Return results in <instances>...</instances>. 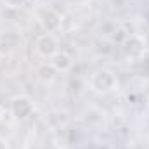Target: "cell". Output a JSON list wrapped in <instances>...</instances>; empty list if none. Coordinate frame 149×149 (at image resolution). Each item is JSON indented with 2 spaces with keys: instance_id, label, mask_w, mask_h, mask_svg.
I'll return each instance as SVG.
<instances>
[{
  "instance_id": "cell-4",
  "label": "cell",
  "mask_w": 149,
  "mask_h": 149,
  "mask_svg": "<svg viewBox=\"0 0 149 149\" xmlns=\"http://www.w3.org/2000/svg\"><path fill=\"white\" fill-rule=\"evenodd\" d=\"M35 49H37V52L42 57H49V59L59 50L57 40L54 38L52 33H43V35H40V37L37 38V42H35Z\"/></svg>"
},
{
  "instance_id": "cell-6",
  "label": "cell",
  "mask_w": 149,
  "mask_h": 149,
  "mask_svg": "<svg viewBox=\"0 0 149 149\" xmlns=\"http://www.w3.org/2000/svg\"><path fill=\"white\" fill-rule=\"evenodd\" d=\"M50 66L56 70V71H70L73 68V57L66 52V50H57L52 57H50Z\"/></svg>"
},
{
  "instance_id": "cell-1",
  "label": "cell",
  "mask_w": 149,
  "mask_h": 149,
  "mask_svg": "<svg viewBox=\"0 0 149 149\" xmlns=\"http://www.w3.org/2000/svg\"><path fill=\"white\" fill-rule=\"evenodd\" d=\"M90 87L97 94H109L118 87V78L109 70H99V71H95L92 74Z\"/></svg>"
},
{
  "instance_id": "cell-7",
  "label": "cell",
  "mask_w": 149,
  "mask_h": 149,
  "mask_svg": "<svg viewBox=\"0 0 149 149\" xmlns=\"http://www.w3.org/2000/svg\"><path fill=\"white\" fill-rule=\"evenodd\" d=\"M130 35H132V33H128L123 26H116V28L111 31V40L114 42V43H123Z\"/></svg>"
},
{
  "instance_id": "cell-5",
  "label": "cell",
  "mask_w": 149,
  "mask_h": 149,
  "mask_svg": "<svg viewBox=\"0 0 149 149\" xmlns=\"http://www.w3.org/2000/svg\"><path fill=\"white\" fill-rule=\"evenodd\" d=\"M40 24L43 26L45 33H56L61 28V16L54 9H43L40 12Z\"/></svg>"
},
{
  "instance_id": "cell-10",
  "label": "cell",
  "mask_w": 149,
  "mask_h": 149,
  "mask_svg": "<svg viewBox=\"0 0 149 149\" xmlns=\"http://www.w3.org/2000/svg\"><path fill=\"white\" fill-rule=\"evenodd\" d=\"M0 149H9L7 141H5V139H2V137H0Z\"/></svg>"
},
{
  "instance_id": "cell-8",
  "label": "cell",
  "mask_w": 149,
  "mask_h": 149,
  "mask_svg": "<svg viewBox=\"0 0 149 149\" xmlns=\"http://www.w3.org/2000/svg\"><path fill=\"white\" fill-rule=\"evenodd\" d=\"M38 73H40V78H42V80H52L54 74H56V70H54L50 64H49V66L45 64V66H42V68L38 70Z\"/></svg>"
},
{
  "instance_id": "cell-9",
  "label": "cell",
  "mask_w": 149,
  "mask_h": 149,
  "mask_svg": "<svg viewBox=\"0 0 149 149\" xmlns=\"http://www.w3.org/2000/svg\"><path fill=\"white\" fill-rule=\"evenodd\" d=\"M24 2H26V0H3L5 7H9V9H17V7H21Z\"/></svg>"
},
{
  "instance_id": "cell-3",
  "label": "cell",
  "mask_w": 149,
  "mask_h": 149,
  "mask_svg": "<svg viewBox=\"0 0 149 149\" xmlns=\"http://www.w3.org/2000/svg\"><path fill=\"white\" fill-rule=\"evenodd\" d=\"M123 52L127 57L130 59H141L144 54H146V45H144V38L139 37V35H130L123 43Z\"/></svg>"
},
{
  "instance_id": "cell-2",
  "label": "cell",
  "mask_w": 149,
  "mask_h": 149,
  "mask_svg": "<svg viewBox=\"0 0 149 149\" xmlns=\"http://www.w3.org/2000/svg\"><path fill=\"white\" fill-rule=\"evenodd\" d=\"M33 109H35V108H33V102H31V99L26 97V95H17V97H14L12 102H10L12 116H14L16 120H19V121L28 120V118L33 114Z\"/></svg>"
}]
</instances>
